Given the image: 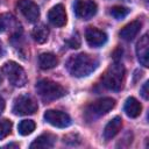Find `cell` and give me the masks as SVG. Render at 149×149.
<instances>
[{"label": "cell", "instance_id": "6da1fadb", "mask_svg": "<svg viewBox=\"0 0 149 149\" xmlns=\"http://www.w3.org/2000/svg\"><path fill=\"white\" fill-rule=\"evenodd\" d=\"M98 66V59L88 54H78L71 56L66 62V69L73 77H86Z\"/></svg>", "mask_w": 149, "mask_h": 149}, {"label": "cell", "instance_id": "7a4b0ae2", "mask_svg": "<svg viewBox=\"0 0 149 149\" xmlns=\"http://www.w3.org/2000/svg\"><path fill=\"white\" fill-rule=\"evenodd\" d=\"M125 78V68L122 64L115 62L109 65V68L105 71L101 77L102 85L111 91H120L122 88V83Z\"/></svg>", "mask_w": 149, "mask_h": 149}, {"label": "cell", "instance_id": "3957f363", "mask_svg": "<svg viewBox=\"0 0 149 149\" xmlns=\"http://www.w3.org/2000/svg\"><path fill=\"white\" fill-rule=\"evenodd\" d=\"M36 91L44 101H52L65 95V88L50 79H41L36 84Z\"/></svg>", "mask_w": 149, "mask_h": 149}, {"label": "cell", "instance_id": "277c9868", "mask_svg": "<svg viewBox=\"0 0 149 149\" xmlns=\"http://www.w3.org/2000/svg\"><path fill=\"white\" fill-rule=\"evenodd\" d=\"M115 106V100L113 98H101L92 104H90L85 109V118L87 121H93L106 113H108Z\"/></svg>", "mask_w": 149, "mask_h": 149}, {"label": "cell", "instance_id": "5b68a950", "mask_svg": "<svg viewBox=\"0 0 149 149\" xmlns=\"http://www.w3.org/2000/svg\"><path fill=\"white\" fill-rule=\"evenodd\" d=\"M3 73L6 74L8 81L15 87H22L27 83V74L22 66H20L16 62L9 61L5 63L2 68Z\"/></svg>", "mask_w": 149, "mask_h": 149}, {"label": "cell", "instance_id": "8992f818", "mask_svg": "<svg viewBox=\"0 0 149 149\" xmlns=\"http://www.w3.org/2000/svg\"><path fill=\"white\" fill-rule=\"evenodd\" d=\"M37 102L29 95H19L14 100L13 113L15 115H31L37 111Z\"/></svg>", "mask_w": 149, "mask_h": 149}, {"label": "cell", "instance_id": "52a82bcc", "mask_svg": "<svg viewBox=\"0 0 149 149\" xmlns=\"http://www.w3.org/2000/svg\"><path fill=\"white\" fill-rule=\"evenodd\" d=\"M44 119L47 122L58 128H65L71 125V118L69 116V114L62 111L49 109L44 113Z\"/></svg>", "mask_w": 149, "mask_h": 149}, {"label": "cell", "instance_id": "ba28073f", "mask_svg": "<svg viewBox=\"0 0 149 149\" xmlns=\"http://www.w3.org/2000/svg\"><path fill=\"white\" fill-rule=\"evenodd\" d=\"M97 3L93 0H77L74 3V13L83 20H88L97 13Z\"/></svg>", "mask_w": 149, "mask_h": 149}, {"label": "cell", "instance_id": "9c48e42d", "mask_svg": "<svg viewBox=\"0 0 149 149\" xmlns=\"http://www.w3.org/2000/svg\"><path fill=\"white\" fill-rule=\"evenodd\" d=\"M17 8L29 22H36L40 17V8L33 0H19Z\"/></svg>", "mask_w": 149, "mask_h": 149}, {"label": "cell", "instance_id": "30bf717a", "mask_svg": "<svg viewBox=\"0 0 149 149\" xmlns=\"http://www.w3.org/2000/svg\"><path fill=\"white\" fill-rule=\"evenodd\" d=\"M85 38L91 47L99 48L106 43L107 35L105 31H102L95 27H88L85 31Z\"/></svg>", "mask_w": 149, "mask_h": 149}, {"label": "cell", "instance_id": "8fae6325", "mask_svg": "<svg viewBox=\"0 0 149 149\" xmlns=\"http://www.w3.org/2000/svg\"><path fill=\"white\" fill-rule=\"evenodd\" d=\"M48 19L49 21L56 26V27H63L66 23V13H65V8L63 5H56L54 6L49 13H48Z\"/></svg>", "mask_w": 149, "mask_h": 149}, {"label": "cell", "instance_id": "7c38bea8", "mask_svg": "<svg viewBox=\"0 0 149 149\" xmlns=\"http://www.w3.org/2000/svg\"><path fill=\"white\" fill-rule=\"evenodd\" d=\"M149 41H148V35L144 34L140 41L137 42L136 45V55L139 58V62L143 65V66H148L149 65Z\"/></svg>", "mask_w": 149, "mask_h": 149}, {"label": "cell", "instance_id": "4fadbf2b", "mask_svg": "<svg viewBox=\"0 0 149 149\" xmlns=\"http://www.w3.org/2000/svg\"><path fill=\"white\" fill-rule=\"evenodd\" d=\"M142 23L140 20H134L132 22H129L128 24H126L120 31H119V36L125 40V41H132L141 30Z\"/></svg>", "mask_w": 149, "mask_h": 149}, {"label": "cell", "instance_id": "5bb4252c", "mask_svg": "<svg viewBox=\"0 0 149 149\" xmlns=\"http://www.w3.org/2000/svg\"><path fill=\"white\" fill-rule=\"evenodd\" d=\"M122 127V119L120 116H115L113 118L105 127L104 129V137L105 140H111L113 139L121 129Z\"/></svg>", "mask_w": 149, "mask_h": 149}, {"label": "cell", "instance_id": "9a60e30c", "mask_svg": "<svg viewBox=\"0 0 149 149\" xmlns=\"http://www.w3.org/2000/svg\"><path fill=\"white\" fill-rule=\"evenodd\" d=\"M56 143V136L52 134H43L40 135L34 142L30 144V149H38V148H52Z\"/></svg>", "mask_w": 149, "mask_h": 149}, {"label": "cell", "instance_id": "2e32d148", "mask_svg": "<svg viewBox=\"0 0 149 149\" xmlns=\"http://www.w3.org/2000/svg\"><path fill=\"white\" fill-rule=\"evenodd\" d=\"M58 64V58L52 52H43L38 56V65L42 70H49Z\"/></svg>", "mask_w": 149, "mask_h": 149}, {"label": "cell", "instance_id": "e0dca14e", "mask_svg": "<svg viewBox=\"0 0 149 149\" xmlns=\"http://www.w3.org/2000/svg\"><path fill=\"white\" fill-rule=\"evenodd\" d=\"M141 111H142V105L139 102V100H136L133 97L127 98L125 102V112L129 118H137L141 114Z\"/></svg>", "mask_w": 149, "mask_h": 149}, {"label": "cell", "instance_id": "ac0fdd59", "mask_svg": "<svg viewBox=\"0 0 149 149\" xmlns=\"http://www.w3.org/2000/svg\"><path fill=\"white\" fill-rule=\"evenodd\" d=\"M31 36H33V38H34L37 43L42 44V43L47 42V40H48L49 29H48V27L44 26V24H38V26H36V27L33 29Z\"/></svg>", "mask_w": 149, "mask_h": 149}, {"label": "cell", "instance_id": "d6986e66", "mask_svg": "<svg viewBox=\"0 0 149 149\" xmlns=\"http://www.w3.org/2000/svg\"><path fill=\"white\" fill-rule=\"evenodd\" d=\"M17 130L22 136L29 135L35 130V122L33 120H22L17 126Z\"/></svg>", "mask_w": 149, "mask_h": 149}, {"label": "cell", "instance_id": "ffe728a7", "mask_svg": "<svg viewBox=\"0 0 149 149\" xmlns=\"http://www.w3.org/2000/svg\"><path fill=\"white\" fill-rule=\"evenodd\" d=\"M109 13L113 17H115L116 20H120V19H123L126 15H128L129 9L127 7H123V6H113L111 8Z\"/></svg>", "mask_w": 149, "mask_h": 149}, {"label": "cell", "instance_id": "44dd1931", "mask_svg": "<svg viewBox=\"0 0 149 149\" xmlns=\"http://www.w3.org/2000/svg\"><path fill=\"white\" fill-rule=\"evenodd\" d=\"M12 121L7 120V119H3L0 121V140L5 139L7 135L10 134V130H12Z\"/></svg>", "mask_w": 149, "mask_h": 149}, {"label": "cell", "instance_id": "7402d4cb", "mask_svg": "<svg viewBox=\"0 0 149 149\" xmlns=\"http://www.w3.org/2000/svg\"><path fill=\"white\" fill-rule=\"evenodd\" d=\"M14 19L10 15H0V33L5 31L7 29V27H10V21H13Z\"/></svg>", "mask_w": 149, "mask_h": 149}, {"label": "cell", "instance_id": "603a6c76", "mask_svg": "<svg viewBox=\"0 0 149 149\" xmlns=\"http://www.w3.org/2000/svg\"><path fill=\"white\" fill-rule=\"evenodd\" d=\"M65 42H66V44H68L70 48H72V49L79 48V45H80V38H79L78 33H76L74 35H72V36H71L70 38H68Z\"/></svg>", "mask_w": 149, "mask_h": 149}, {"label": "cell", "instance_id": "cb8c5ba5", "mask_svg": "<svg viewBox=\"0 0 149 149\" xmlns=\"http://www.w3.org/2000/svg\"><path fill=\"white\" fill-rule=\"evenodd\" d=\"M148 81H146L144 83V85L142 86V88H141V95L143 97V99H146V100H148V98H149V95H148Z\"/></svg>", "mask_w": 149, "mask_h": 149}, {"label": "cell", "instance_id": "d4e9b609", "mask_svg": "<svg viewBox=\"0 0 149 149\" xmlns=\"http://www.w3.org/2000/svg\"><path fill=\"white\" fill-rule=\"evenodd\" d=\"M3 109H5V100H3V98L0 95V113H1Z\"/></svg>", "mask_w": 149, "mask_h": 149}, {"label": "cell", "instance_id": "484cf974", "mask_svg": "<svg viewBox=\"0 0 149 149\" xmlns=\"http://www.w3.org/2000/svg\"><path fill=\"white\" fill-rule=\"evenodd\" d=\"M12 147H14V148H17L19 146H17V144H13V143H12V144H7V146H5V148H12Z\"/></svg>", "mask_w": 149, "mask_h": 149}, {"label": "cell", "instance_id": "4316f807", "mask_svg": "<svg viewBox=\"0 0 149 149\" xmlns=\"http://www.w3.org/2000/svg\"><path fill=\"white\" fill-rule=\"evenodd\" d=\"M2 80H3V77H2V73H1V71H0V84L2 83Z\"/></svg>", "mask_w": 149, "mask_h": 149}, {"label": "cell", "instance_id": "83f0119b", "mask_svg": "<svg viewBox=\"0 0 149 149\" xmlns=\"http://www.w3.org/2000/svg\"><path fill=\"white\" fill-rule=\"evenodd\" d=\"M1 54H2V47H1V44H0V57H1Z\"/></svg>", "mask_w": 149, "mask_h": 149}]
</instances>
